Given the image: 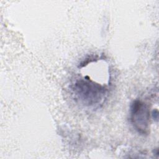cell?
Segmentation results:
<instances>
[{
  "label": "cell",
  "instance_id": "obj_1",
  "mask_svg": "<svg viewBox=\"0 0 159 159\" xmlns=\"http://www.w3.org/2000/svg\"><path fill=\"white\" fill-rule=\"evenodd\" d=\"M75 94L83 104L89 106L100 104L104 99L107 89L104 86L89 80L80 79L73 86Z\"/></svg>",
  "mask_w": 159,
  "mask_h": 159
},
{
  "label": "cell",
  "instance_id": "obj_2",
  "mask_svg": "<svg viewBox=\"0 0 159 159\" xmlns=\"http://www.w3.org/2000/svg\"><path fill=\"white\" fill-rule=\"evenodd\" d=\"M150 110L148 105L140 100H135L130 106V119L134 128L140 134L149 131Z\"/></svg>",
  "mask_w": 159,
  "mask_h": 159
}]
</instances>
